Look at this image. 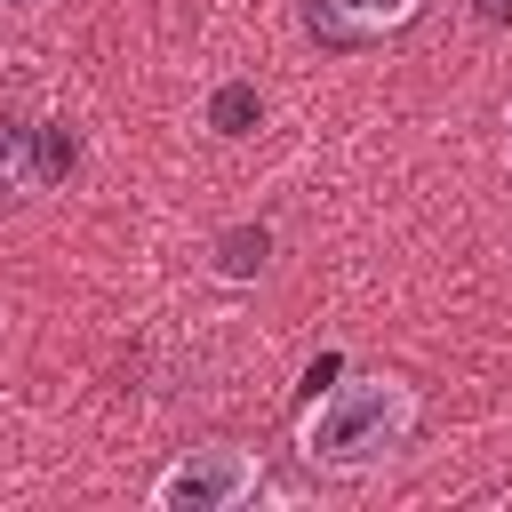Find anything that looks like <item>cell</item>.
I'll list each match as a JSON object with an SVG mask.
<instances>
[{
    "mask_svg": "<svg viewBox=\"0 0 512 512\" xmlns=\"http://www.w3.org/2000/svg\"><path fill=\"white\" fill-rule=\"evenodd\" d=\"M248 496H264V464L248 448H184L152 480V504L160 512H232Z\"/></svg>",
    "mask_w": 512,
    "mask_h": 512,
    "instance_id": "obj_2",
    "label": "cell"
},
{
    "mask_svg": "<svg viewBox=\"0 0 512 512\" xmlns=\"http://www.w3.org/2000/svg\"><path fill=\"white\" fill-rule=\"evenodd\" d=\"M0 8H24V0H0Z\"/></svg>",
    "mask_w": 512,
    "mask_h": 512,
    "instance_id": "obj_10",
    "label": "cell"
},
{
    "mask_svg": "<svg viewBox=\"0 0 512 512\" xmlns=\"http://www.w3.org/2000/svg\"><path fill=\"white\" fill-rule=\"evenodd\" d=\"M424 0H304V24L320 48H368L384 32H400Z\"/></svg>",
    "mask_w": 512,
    "mask_h": 512,
    "instance_id": "obj_3",
    "label": "cell"
},
{
    "mask_svg": "<svg viewBox=\"0 0 512 512\" xmlns=\"http://www.w3.org/2000/svg\"><path fill=\"white\" fill-rule=\"evenodd\" d=\"M208 264H216V280H256L272 264V224H224L208 240Z\"/></svg>",
    "mask_w": 512,
    "mask_h": 512,
    "instance_id": "obj_4",
    "label": "cell"
},
{
    "mask_svg": "<svg viewBox=\"0 0 512 512\" xmlns=\"http://www.w3.org/2000/svg\"><path fill=\"white\" fill-rule=\"evenodd\" d=\"M336 376H344V352H320V360L304 368V400H320V392H328Z\"/></svg>",
    "mask_w": 512,
    "mask_h": 512,
    "instance_id": "obj_8",
    "label": "cell"
},
{
    "mask_svg": "<svg viewBox=\"0 0 512 512\" xmlns=\"http://www.w3.org/2000/svg\"><path fill=\"white\" fill-rule=\"evenodd\" d=\"M472 16H480L488 32H504V24H512V0H472Z\"/></svg>",
    "mask_w": 512,
    "mask_h": 512,
    "instance_id": "obj_9",
    "label": "cell"
},
{
    "mask_svg": "<svg viewBox=\"0 0 512 512\" xmlns=\"http://www.w3.org/2000/svg\"><path fill=\"white\" fill-rule=\"evenodd\" d=\"M40 120H0V200L40 192Z\"/></svg>",
    "mask_w": 512,
    "mask_h": 512,
    "instance_id": "obj_5",
    "label": "cell"
},
{
    "mask_svg": "<svg viewBox=\"0 0 512 512\" xmlns=\"http://www.w3.org/2000/svg\"><path fill=\"white\" fill-rule=\"evenodd\" d=\"M416 432V392L400 376H360V384H328L304 408V456L328 472H368L392 448H408Z\"/></svg>",
    "mask_w": 512,
    "mask_h": 512,
    "instance_id": "obj_1",
    "label": "cell"
},
{
    "mask_svg": "<svg viewBox=\"0 0 512 512\" xmlns=\"http://www.w3.org/2000/svg\"><path fill=\"white\" fill-rule=\"evenodd\" d=\"M256 120H264V88L256 80H216L208 88V128L216 136H256Z\"/></svg>",
    "mask_w": 512,
    "mask_h": 512,
    "instance_id": "obj_6",
    "label": "cell"
},
{
    "mask_svg": "<svg viewBox=\"0 0 512 512\" xmlns=\"http://www.w3.org/2000/svg\"><path fill=\"white\" fill-rule=\"evenodd\" d=\"M32 144H40V192H64V184L80 176V160H88L72 120H40V136H32Z\"/></svg>",
    "mask_w": 512,
    "mask_h": 512,
    "instance_id": "obj_7",
    "label": "cell"
}]
</instances>
